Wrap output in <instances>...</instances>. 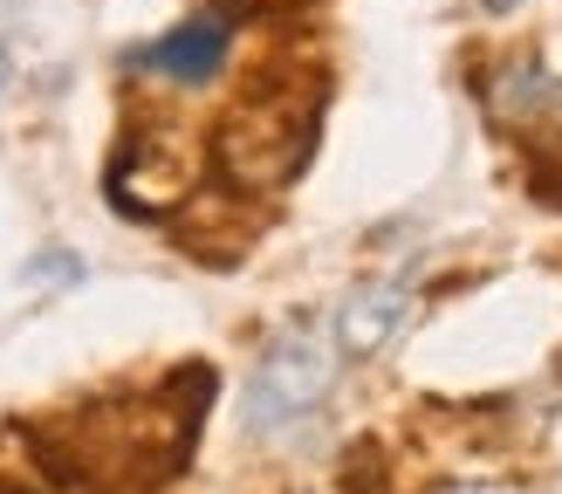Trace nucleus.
<instances>
[{
  "label": "nucleus",
  "instance_id": "nucleus-1",
  "mask_svg": "<svg viewBox=\"0 0 562 494\" xmlns=\"http://www.w3.org/2000/svg\"><path fill=\"white\" fill-rule=\"evenodd\" d=\"M308 151H316V97H295V90L247 97L213 137L220 179L240 192H281L308 165Z\"/></svg>",
  "mask_w": 562,
  "mask_h": 494
},
{
  "label": "nucleus",
  "instance_id": "nucleus-2",
  "mask_svg": "<svg viewBox=\"0 0 562 494\" xmlns=\"http://www.w3.org/2000/svg\"><path fill=\"white\" fill-rule=\"evenodd\" d=\"M336 364H344V350H336V329L323 323H289L281 337L261 350V364L255 378H247V433H289L302 426L308 412H316L329 398V384H336Z\"/></svg>",
  "mask_w": 562,
  "mask_h": 494
},
{
  "label": "nucleus",
  "instance_id": "nucleus-3",
  "mask_svg": "<svg viewBox=\"0 0 562 494\" xmlns=\"http://www.w3.org/2000/svg\"><path fill=\"white\" fill-rule=\"evenodd\" d=\"M179 200H192V158L172 137H131L124 158L110 165V206L131 220H158Z\"/></svg>",
  "mask_w": 562,
  "mask_h": 494
},
{
  "label": "nucleus",
  "instance_id": "nucleus-4",
  "mask_svg": "<svg viewBox=\"0 0 562 494\" xmlns=\"http://www.w3.org/2000/svg\"><path fill=\"white\" fill-rule=\"evenodd\" d=\"M481 103H487V117L501 131H536V124L562 117V82L536 63V55H508V63L481 82Z\"/></svg>",
  "mask_w": 562,
  "mask_h": 494
},
{
  "label": "nucleus",
  "instance_id": "nucleus-5",
  "mask_svg": "<svg viewBox=\"0 0 562 494\" xmlns=\"http://www.w3.org/2000/svg\"><path fill=\"white\" fill-rule=\"evenodd\" d=\"M227 21L200 14V21H179L172 35H158L145 48H131V69H151V76H172V82H213L227 69Z\"/></svg>",
  "mask_w": 562,
  "mask_h": 494
},
{
  "label": "nucleus",
  "instance_id": "nucleus-6",
  "mask_svg": "<svg viewBox=\"0 0 562 494\" xmlns=\"http://www.w3.org/2000/svg\"><path fill=\"white\" fill-rule=\"evenodd\" d=\"M405 316H412V289L405 282H357L344 302H336V350L344 357H378L391 337L405 329Z\"/></svg>",
  "mask_w": 562,
  "mask_h": 494
},
{
  "label": "nucleus",
  "instance_id": "nucleus-7",
  "mask_svg": "<svg viewBox=\"0 0 562 494\" xmlns=\"http://www.w3.org/2000/svg\"><path fill=\"white\" fill-rule=\"evenodd\" d=\"M344 494H384V453L363 439V447H350L344 460Z\"/></svg>",
  "mask_w": 562,
  "mask_h": 494
},
{
  "label": "nucleus",
  "instance_id": "nucleus-8",
  "mask_svg": "<svg viewBox=\"0 0 562 494\" xmlns=\"http://www.w3.org/2000/svg\"><path fill=\"white\" fill-rule=\"evenodd\" d=\"M21 282H35V289H48V282H82V261L63 255V247H48V255H35V261L21 268Z\"/></svg>",
  "mask_w": 562,
  "mask_h": 494
},
{
  "label": "nucleus",
  "instance_id": "nucleus-9",
  "mask_svg": "<svg viewBox=\"0 0 562 494\" xmlns=\"http://www.w3.org/2000/svg\"><path fill=\"white\" fill-rule=\"evenodd\" d=\"M220 8H234V14H268V8H295V0H220Z\"/></svg>",
  "mask_w": 562,
  "mask_h": 494
},
{
  "label": "nucleus",
  "instance_id": "nucleus-10",
  "mask_svg": "<svg viewBox=\"0 0 562 494\" xmlns=\"http://www.w3.org/2000/svg\"><path fill=\"white\" fill-rule=\"evenodd\" d=\"M426 494H494V487H481V481H432Z\"/></svg>",
  "mask_w": 562,
  "mask_h": 494
},
{
  "label": "nucleus",
  "instance_id": "nucleus-11",
  "mask_svg": "<svg viewBox=\"0 0 562 494\" xmlns=\"http://www.w3.org/2000/svg\"><path fill=\"white\" fill-rule=\"evenodd\" d=\"M473 8H481V14H521L528 0H473Z\"/></svg>",
  "mask_w": 562,
  "mask_h": 494
},
{
  "label": "nucleus",
  "instance_id": "nucleus-12",
  "mask_svg": "<svg viewBox=\"0 0 562 494\" xmlns=\"http://www.w3.org/2000/svg\"><path fill=\"white\" fill-rule=\"evenodd\" d=\"M8 82H14V48L0 42V97H8Z\"/></svg>",
  "mask_w": 562,
  "mask_h": 494
},
{
  "label": "nucleus",
  "instance_id": "nucleus-13",
  "mask_svg": "<svg viewBox=\"0 0 562 494\" xmlns=\"http://www.w3.org/2000/svg\"><path fill=\"white\" fill-rule=\"evenodd\" d=\"M8 8H14V0H0V14H8Z\"/></svg>",
  "mask_w": 562,
  "mask_h": 494
}]
</instances>
